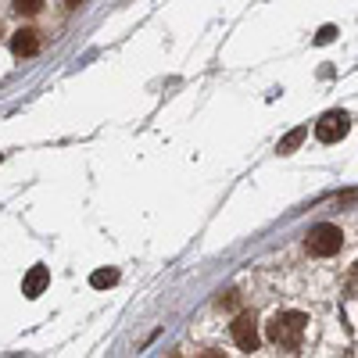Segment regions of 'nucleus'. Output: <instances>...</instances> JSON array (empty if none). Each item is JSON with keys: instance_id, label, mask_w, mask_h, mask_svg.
I'll return each mask as SVG.
<instances>
[{"instance_id": "f257e3e1", "label": "nucleus", "mask_w": 358, "mask_h": 358, "mask_svg": "<svg viewBox=\"0 0 358 358\" xmlns=\"http://www.w3.org/2000/svg\"><path fill=\"white\" fill-rule=\"evenodd\" d=\"M305 330H308V315L305 312H276L273 322H268V341L283 351H297L305 341Z\"/></svg>"}, {"instance_id": "f03ea898", "label": "nucleus", "mask_w": 358, "mask_h": 358, "mask_svg": "<svg viewBox=\"0 0 358 358\" xmlns=\"http://www.w3.org/2000/svg\"><path fill=\"white\" fill-rule=\"evenodd\" d=\"M305 248H308V255H315V258H330V255H337V251L344 248V233H341L334 222H319V226L308 229Z\"/></svg>"}, {"instance_id": "7ed1b4c3", "label": "nucleus", "mask_w": 358, "mask_h": 358, "mask_svg": "<svg viewBox=\"0 0 358 358\" xmlns=\"http://www.w3.org/2000/svg\"><path fill=\"white\" fill-rule=\"evenodd\" d=\"M229 334H233V344L241 351H258V319H255V312L236 315L233 326H229Z\"/></svg>"}, {"instance_id": "20e7f679", "label": "nucleus", "mask_w": 358, "mask_h": 358, "mask_svg": "<svg viewBox=\"0 0 358 358\" xmlns=\"http://www.w3.org/2000/svg\"><path fill=\"white\" fill-rule=\"evenodd\" d=\"M348 129H351V122H348V115H344V111H326L319 122H315V136H319L322 143H337V140H344Z\"/></svg>"}, {"instance_id": "39448f33", "label": "nucleus", "mask_w": 358, "mask_h": 358, "mask_svg": "<svg viewBox=\"0 0 358 358\" xmlns=\"http://www.w3.org/2000/svg\"><path fill=\"white\" fill-rule=\"evenodd\" d=\"M11 50H15L18 57L40 54V33H36V29H18V33L11 36Z\"/></svg>"}, {"instance_id": "423d86ee", "label": "nucleus", "mask_w": 358, "mask_h": 358, "mask_svg": "<svg viewBox=\"0 0 358 358\" xmlns=\"http://www.w3.org/2000/svg\"><path fill=\"white\" fill-rule=\"evenodd\" d=\"M47 283H50L47 265H33V268H29V276H25V283H22V294H25V297H40Z\"/></svg>"}, {"instance_id": "0eeeda50", "label": "nucleus", "mask_w": 358, "mask_h": 358, "mask_svg": "<svg viewBox=\"0 0 358 358\" xmlns=\"http://www.w3.org/2000/svg\"><path fill=\"white\" fill-rule=\"evenodd\" d=\"M308 136V129L305 126H297V129H290L283 140H280V155H290V151H297V147H301V140Z\"/></svg>"}, {"instance_id": "6e6552de", "label": "nucleus", "mask_w": 358, "mask_h": 358, "mask_svg": "<svg viewBox=\"0 0 358 358\" xmlns=\"http://www.w3.org/2000/svg\"><path fill=\"white\" fill-rule=\"evenodd\" d=\"M11 8L18 15H36V11H43V0H11Z\"/></svg>"}, {"instance_id": "1a4fd4ad", "label": "nucleus", "mask_w": 358, "mask_h": 358, "mask_svg": "<svg viewBox=\"0 0 358 358\" xmlns=\"http://www.w3.org/2000/svg\"><path fill=\"white\" fill-rule=\"evenodd\" d=\"M115 280H118V273H115V268H97V273L90 276V283H94V287H111Z\"/></svg>"}, {"instance_id": "9d476101", "label": "nucleus", "mask_w": 358, "mask_h": 358, "mask_svg": "<svg viewBox=\"0 0 358 358\" xmlns=\"http://www.w3.org/2000/svg\"><path fill=\"white\" fill-rule=\"evenodd\" d=\"M334 36H337V29H334V25H322V29H319V36H315V43H330Z\"/></svg>"}, {"instance_id": "9b49d317", "label": "nucleus", "mask_w": 358, "mask_h": 358, "mask_svg": "<svg viewBox=\"0 0 358 358\" xmlns=\"http://www.w3.org/2000/svg\"><path fill=\"white\" fill-rule=\"evenodd\" d=\"M236 301H241V294H236V290H229L226 297H219V308H233Z\"/></svg>"}, {"instance_id": "f8f14e48", "label": "nucleus", "mask_w": 358, "mask_h": 358, "mask_svg": "<svg viewBox=\"0 0 358 358\" xmlns=\"http://www.w3.org/2000/svg\"><path fill=\"white\" fill-rule=\"evenodd\" d=\"M348 290L358 297V268H355V273H351V283H348Z\"/></svg>"}]
</instances>
